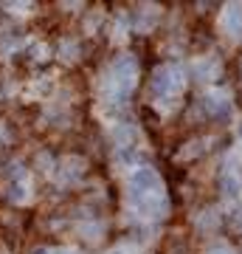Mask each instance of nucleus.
I'll list each match as a JSON object with an SVG mask.
<instances>
[{
    "instance_id": "f257e3e1",
    "label": "nucleus",
    "mask_w": 242,
    "mask_h": 254,
    "mask_svg": "<svg viewBox=\"0 0 242 254\" xmlns=\"http://www.w3.org/2000/svg\"><path fill=\"white\" fill-rule=\"evenodd\" d=\"M172 88H180L178 71H163V73L155 76V91L158 93H166V91H172Z\"/></svg>"
},
{
    "instance_id": "f03ea898",
    "label": "nucleus",
    "mask_w": 242,
    "mask_h": 254,
    "mask_svg": "<svg viewBox=\"0 0 242 254\" xmlns=\"http://www.w3.org/2000/svg\"><path fill=\"white\" fill-rule=\"evenodd\" d=\"M225 28H228L231 34H242V6L231 3V9L225 14Z\"/></svg>"
},
{
    "instance_id": "7ed1b4c3",
    "label": "nucleus",
    "mask_w": 242,
    "mask_h": 254,
    "mask_svg": "<svg viewBox=\"0 0 242 254\" xmlns=\"http://www.w3.org/2000/svg\"><path fill=\"white\" fill-rule=\"evenodd\" d=\"M214 254H231V252H214Z\"/></svg>"
},
{
    "instance_id": "20e7f679",
    "label": "nucleus",
    "mask_w": 242,
    "mask_h": 254,
    "mask_svg": "<svg viewBox=\"0 0 242 254\" xmlns=\"http://www.w3.org/2000/svg\"><path fill=\"white\" fill-rule=\"evenodd\" d=\"M240 136H242V125H240Z\"/></svg>"
}]
</instances>
